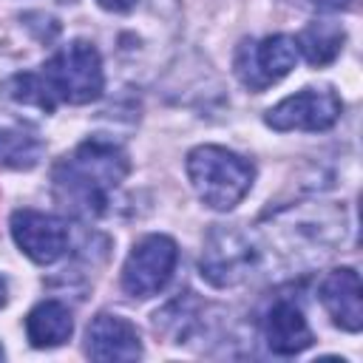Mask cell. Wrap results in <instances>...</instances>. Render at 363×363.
I'll use <instances>...</instances> for the list:
<instances>
[{
	"label": "cell",
	"mask_w": 363,
	"mask_h": 363,
	"mask_svg": "<svg viewBox=\"0 0 363 363\" xmlns=\"http://www.w3.org/2000/svg\"><path fill=\"white\" fill-rule=\"evenodd\" d=\"M128 170L130 162L119 145L88 139L54 167V196L74 216H99Z\"/></svg>",
	"instance_id": "cell-1"
},
{
	"label": "cell",
	"mask_w": 363,
	"mask_h": 363,
	"mask_svg": "<svg viewBox=\"0 0 363 363\" xmlns=\"http://www.w3.org/2000/svg\"><path fill=\"white\" fill-rule=\"evenodd\" d=\"M187 176L207 207L233 210L250 193L255 167L221 145H199L187 153Z\"/></svg>",
	"instance_id": "cell-2"
},
{
	"label": "cell",
	"mask_w": 363,
	"mask_h": 363,
	"mask_svg": "<svg viewBox=\"0 0 363 363\" xmlns=\"http://www.w3.org/2000/svg\"><path fill=\"white\" fill-rule=\"evenodd\" d=\"M43 79L54 99L71 105L94 102L105 85L99 51L85 40H74L43 65Z\"/></svg>",
	"instance_id": "cell-3"
},
{
	"label": "cell",
	"mask_w": 363,
	"mask_h": 363,
	"mask_svg": "<svg viewBox=\"0 0 363 363\" xmlns=\"http://www.w3.org/2000/svg\"><path fill=\"white\" fill-rule=\"evenodd\" d=\"M179 261V247L170 235H145L128 255L122 267V289L133 298L159 295L173 278Z\"/></svg>",
	"instance_id": "cell-4"
},
{
	"label": "cell",
	"mask_w": 363,
	"mask_h": 363,
	"mask_svg": "<svg viewBox=\"0 0 363 363\" xmlns=\"http://www.w3.org/2000/svg\"><path fill=\"white\" fill-rule=\"evenodd\" d=\"M343 105L332 88H303L267 111L272 130H326L337 122Z\"/></svg>",
	"instance_id": "cell-5"
},
{
	"label": "cell",
	"mask_w": 363,
	"mask_h": 363,
	"mask_svg": "<svg viewBox=\"0 0 363 363\" xmlns=\"http://www.w3.org/2000/svg\"><path fill=\"white\" fill-rule=\"evenodd\" d=\"M298 43L289 34H272L264 37L261 43H247L238 51L235 60V71L241 77L244 85L261 91L272 82H278L281 77H286L295 62H298Z\"/></svg>",
	"instance_id": "cell-6"
},
{
	"label": "cell",
	"mask_w": 363,
	"mask_h": 363,
	"mask_svg": "<svg viewBox=\"0 0 363 363\" xmlns=\"http://www.w3.org/2000/svg\"><path fill=\"white\" fill-rule=\"evenodd\" d=\"M11 235L34 264H54L68 250V227L62 218L40 210H17L11 216Z\"/></svg>",
	"instance_id": "cell-7"
},
{
	"label": "cell",
	"mask_w": 363,
	"mask_h": 363,
	"mask_svg": "<svg viewBox=\"0 0 363 363\" xmlns=\"http://www.w3.org/2000/svg\"><path fill=\"white\" fill-rule=\"evenodd\" d=\"M85 349L94 360H136L142 357V340L130 320L119 315H96L85 332Z\"/></svg>",
	"instance_id": "cell-8"
},
{
	"label": "cell",
	"mask_w": 363,
	"mask_h": 363,
	"mask_svg": "<svg viewBox=\"0 0 363 363\" xmlns=\"http://www.w3.org/2000/svg\"><path fill=\"white\" fill-rule=\"evenodd\" d=\"M320 303L332 320L346 332H360L363 326V289L360 275L352 267L332 269L320 284Z\"/></svg>",
	"instance_id": "cell-9"
},
{
	"label": "cell",
	"mask_w": 363,
	"mask_h": 363,
	"mask_svg": "<svg viewBox=\"0 0 363 363\" xmlns=\"http://www.w3.org/2000/svg\"><path fill=\"white\" fill-rule=\"evenodd\" d=\"M250 247L244 244L241 235L216 230L207 241V250L201 255V275H207L216 286H230L238 284L247 275L250 267Z\"/></svg>",
	"instance_id": "cell-10"
},
{
	"label": "cell",
	"mask_w": 363,
	"mask_h": 363,
	"mask_svg": "<svg viewBox=\"0 0 363 363\" xmlns=\"http://www.w3.org/2000/svg\"><path fill=\"white\" fill-rule=\"evenodd\" d=\"M264 340H267L269 352H275V354H298V352L309 349L315 337H312V329H309L303 312L295 303L281 301L264 318Z\"/></svg>",
	"instance_id": "cell-11"
},
{
	"label": "cell",
	"mask_w": 363,
	"mask_h": 363,
	"mask_svg": "<svg viewBox=\"0 0 363 363\" xmlns=\"http://www.w3.org/2000/svg\"><path fill=\"white\" fill-rule=\"evenodd\" d=\"M71 332H74V318L68 306L60 301H40L26 318V335L37 349H51L65 343Z\"/></svg>",
	"instance_id": "cell-12"
},
{
	"label": "cell",
	"mask_w": 363,
	"mask_h": 363,
	"mask_svg": "<svg viewBox=\"0 0 363 363\" xmlns=\"http://www.w3.org/2000/svg\"><path fill=\"white\" fill-rule=\"evenodd\" d=\"M343 40H346V34H343L340 26H335V23H312L298 34L295 43H298V51H303L306 62L326 65L340 54Z\"/></svg>",
	"instance_id": "cell-13"
},
{
	"label": "cell",
	"mask_w": 363,
	"mask_h": 363,
	"mask_svg": "<svg viewBox=\"0 0 363 363\" xmlns=\"http://www.w3.org/2000/svg\"><path fill=\"white\" fill-rule=\"evenodd\" d=\"M43 159V139L26 128H0V162L14 170H28Z\"/></svg>",
	"instance_id": "cell-14"
},
{
	"label": "cell",
	"mask_w": 363,
	"mask_h": 363,
	"mask_svg": "<svg viewBox=\"0 0 363 363\" xmlns=\"http://www.w3.org/2000/svg\"><path fill=\"white\" fill-rule=\"evenodd\" d=\"M6 91H9V96H11L14 102L34 105V108L48 111V113H51L54 105H57V99H54V94L48 91L43 74H17V77L9 79Z\"/></svg>",
	"instance_id": "cell-15"
},
{
	"label": "cell",
	"mask_w": 363,
	"mask_h": 363,
	"mask_svg": "<svg viewBox=\"0 0 363 363\" xmlns=\"http://www.w3.org/2000/svg\"><path fill=\"white\" fill-rule=\"evenodd\" d=\"M96 3L108 11H128V9H133L136 0H96Z\"/></svg>",
	"instance_id": "cell-16"
},
{
	"label": "cell",
	"mask_w": 363,
	"mask_h": 363,
	"mask_svg": "<svg viewBox=\"0 0 363 363\" xmlns=\"http://www.w3.org/2000/svg\"><path fill=\"white\" fill-rule=\"evenodd\" d=\"M318 9H323V11H337V9H343L349 0H312Z\"/></svg>",
	"instance_id": "cell-17"
},
{
	"label": "cell",
	"mask_w": 363,
	"mask_h": 363,
	"mask_svg": "<svg viewBox=\"0 0 363 363\" xmlns=\"http://www.w3.org/2000/svg\"><path fill=\"white\" fill-rule=\"evenodd\" d=\"M6 298H9V289H6V281L0 278V306H6Z\"/></svg>",
	"instance_id": "cell-18"
},
{
	"label": "cell",
	"mask_w": 363,
	"mask_h": 363,
	"mask_svg": "<svg viewBox=\"0 0 363 363\" xmlns=\"http://www.w3.org/2000/svg\"><path fill=\"white\" fill-rule=\"evenodd\" d=\"M0 360H3V349H0Z\"/></svg>",
	"instance_id": "cell-19"
}]
</instances>
